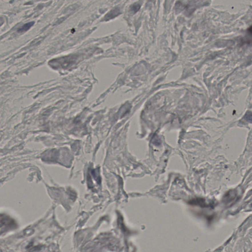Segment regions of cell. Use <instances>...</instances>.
Returning <instances> with one entry per match:
<instances>
[{
  "label": "cell",
  "mask_w": 252,
  "mask_h": 252,
  "mask_svg": "<svg viewBox=\"0 0 252 252\" xmlns=\"http://www.w3.org/2000/svg\"><path fill=\"white\" fill-rule=\"evenodd\" d=\"M75 60L73 56H67L51 61L49 64L53 68H66L75 63Z\"/></svg>",
  "instance_id": "obj_1"
},
{
  "label": "cell",
  "mask_w": 252,
  "mask_h": 252,
  "mask_svg": "<svg viewBox=\"0 0 252 252\" xmlns=\"http://www.w3.org/2000/svg\"><path fill=\"white\" fill-rule=\"evenodd\" d=\"M119 13H120L119 9H117V8H115V9H113L111 11H110L109 13H108L107 15H106V16H105V18L107 20L112 19V18H114V17H115V16L118 15L119 14Z\"/></svg>",
  "instance_id": "obj_2"
},
{
  "label": "cell",
  "mask_w": 252,
  "mask_h": 252,
  "mask_svg": "<svg viewBox=\"0 0 252 252\" xmlns=\"http://www.w3.org/2000/svg\"><path fill=\"white\" fill-rule=\"evenodd\" d=\"M34 22H31L29 23H26L22 26L18 30V32H24L27 31L33 25H34Z\"/></svg>",
  "instance_id": "obj_3"
},
{
  "label": "cell",
  "mask_w": 252,
  "mask_h": 252,
  "mask_svg": "<svg viewBox=\"0 0 252 252\" xmlns=\"http://www.w3.org/2000/svg\"><path fill=\"white\" fill-rule=\"evenodd\" d=\"M139 7H140V6H139V5H133L132 7H131V11H133V12L135 13V12H137V11L139 10Z\"/></svg>",
  "instance_id": "obj_4"
},
{
  "label": "cell",
  "mask_w": 252,
  "mask_h": 252,
  "mask_svg": "<svg viewBox=\"0 0 252 252\" xmlns=\"http://www.w3.org/2000/svg\"><path fill=\"white\" fill-rule=\"evenodd\" d=\"M3 22H4V20H3V19L1 18H0V26L2 25V24L3 23Z\"/></svg>",
  "instance_id": "obj_5"
}]
</instances>
